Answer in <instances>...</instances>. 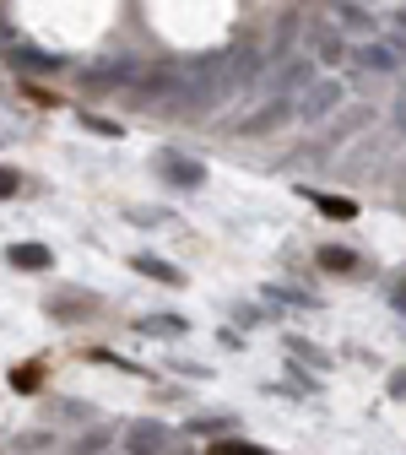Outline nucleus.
Instances as JSON below:
<instances>
[{"label":"nucleus","mask_w":406,"mask_h":455,"mask_svg":"<svg viewBox=\"0 0 406 455\" xmlns=\"http://www.w3.org/2000/svg\"><path fill=\"white\" fill-rule=\"evenodd\" d=\"M325 217H358V201H346V196H325V190H304Z\"/></svg>","instance_id":"obj_7"},{"label":"nucleus","mask_w":406,"mask_h":455,"mask_svg":"<svg viewBox=\"0 0 406 455\" xmlns=\"http://www.w3.org/2000/svg\"><path fill=\"white\" fill-rule=\"evenodd\" d=\"M6 260H12L17 271H49V266H54V250H49V244H12Z\"/></svg>","instance_id":"obj_4"},{"label":"nucleus","mask_w":406,"mask_h":455,"mask_svg":"<svg viewBox=\"0 0 406 455\" xmlns=\"http://www.w3.org/2000/svg\"><path fill=\"white\" fill-rule=\"evenodd\" d=\"M287 120V103L276 98L271 108H260V114H250V125H244V136H260V131H271V125H282Z\"/></svg>","instance_id":"obj_9"},{"label":"nucleus","mask_w":406,"mask_h":455,"mask_svg":"<svg viewBox=\"0 0 406 455\" xmlns=\"http://www.w3.org/2000/svg\"><path fill=\"white\" fill-rule=\"evenodd\" d=\"M141 331H147V336H179L185 320H179V315H152V320H141Z\"/></svg>","instance_id":"obj_11"},{"label":"nucleus","mask_w":406,"mask_h":455,"mask_svg":"<svg viewBox=\"0 0 406 455\" xmlns=\"http://www.w3.org/2000/svg\"><path fill=\"white\" fill-rule=\"evenodd\" d=\"M82 455H103V434H87L82 439Z\"/></svg>","instance_id":"obj_19"},{"label":"nucleus","mask_w":406,"mask_h":455,"mask_svg":"<svg viewBox=\"0 0 406 455\" xmlns=\"http://www.w3.org/2000/svg\"><path fill=\"white\" fill-rule=\"evenodd\" d=\"M363 66H369V71H395V66H401V49H395V44H369V49H363Z\"/></svg>","instance_id":"obj_8"},{"label":"nucleus","mask_w":406,"mask_h":455,"mask_svg":"<svg viewBox=\"0 0 406 455\" xmlns=\"http://www.w3.org/2000/svg\"><path fill=\"white\" fill-rule=\"evenodd\" d=\"M82 125H87V131H98V136H108V141H114V136H125L114 120H103V114H82Z\"/></svg>","instance_id":"obj_12"},{"label":"nucleus","mask_w":406,"mask_h":455,"mask_svg":"<svg viewBox=\"0 0 406 455\" xmlns=\"http://www.w3.org/2000/svg\"><path fill=\"white\" fill-rule=\"evenodd\" d=\"M17 190H22V174H17V168H0V201L17 196Z\"/></svg>","instance_id":"obj_16"},{"label":"nucleus","mask_w":406,"mask_h":455,"mask_svg":"<svg viewBox=\"0 0 406 455\" xmlns=\"http://www.w3.org/2000/svg\"><path fill=\"white\" fill-rule=\"evenodd\" d=\"M12 385H17V390H33V385H38V363H17V369H12Z\"/></svg>","instance_id":"obj_14"},{"label":"nucleus","mask_w":406,"mask_h":455,"mask_svg":"<svg viewBox=\"0 0 406 455\" xmlns=\"http://www.w3.org/2000/svg\"><path fill=\"white\" fill-rule=\"evenodd\" d=\"M22 66H38V71H54L60 60H54V54H22Z\"/></svg>","instance_id":"obj_17"},{"label":"nucleus","mask_w":406,"mask_h":455,"mask_svg":"<svg viewBox=\"0 0 406 455\" xmlns=\"http://www.w3.org/2000/svg\"><path fill=\"white\" fill-rule=\"evenodd\" d=\"M0 141H6V136H0Z\"/></svg>","instance_id":"obj_20"},{"label":"nucleus","mask_w":406,"mask_h":455,"mask_svg":"<svg viewBox=\"0 0 406 455\" xmlns=\"http://www.w3.org/2000/svg\"><path fill=\"white\" fill-rule=\"evenodd\" d=\"M211 455H266V450H255V444H239V439H217V444H211Z\"/></svg>","instance_id":"obj_13"},{"label":"nucleus","mask_w":406,"mask_h":455,"mask_svg":"<svg viewBox=\"0 0 406 455\" xmlns=\"http://www.w3.org/2000/svg\"><path fill=\"white\" fill-rule=\"evenodd\" d=\"M49 309L60 315V320H76V315H92V309H98V299H92V293H60Z\"/></svg>","instance_id":"obj_6"},{"label":"nucleus","mask_w":406,"mask_h":455,"mask_svg":"<svg viewBox=\"0 0 406 455\" xmlns=\"http://www.w3.org/2000/svg\"><path fill=\"white\" fill-rule=\"evenodd\" d=\"M341 22H346V28H374V17H369L363 6H341Z\"/></svg>","instance_id":"obj_15"},{"label":"nucleus","mask_w":406,"mask_h":455,"mask_svg":"<svg viewBox=\"0 0 406 455\" xmlns=\"http://www.w3.org/2000/svg\"><path fill=\"white\" fill-rule=\"evenodd\" d=\"M293 353H299V358H304V363H314V369H325V358H320V353H314V347H309V341H299V347H293Z\"/></svg>","instance_id":"obj_18"},{"label":"nucleus","mask_w":406,"mask_h":455,"mask_svg":"<svg viewBox=\"0 0 406 455\" xmlns=\"http://www.w3.org/2000/svg\"><path fill=\"white\" fill-rule=\"evenodd\" d=\"M157 168L179 185V190H195V185H206V168L195 163V157H185V152H157Z\"/></svg>","instance_id":"obj_3"},{"label":"nucleus","mask_w":406,"mask_h":455,"mask_svg":"<svg viewBox=\"0 0 406 455\" xmlns=\"http://www.w3.org/2000/svg\"><path fill=\"white\" fill-rule=\"evenodd\" d=\"M320 266H325V271H358V255L341 250V244H325V250H320Z\"/></svg>","instance_id":"obj_10"},{"label":"nucleus","mask_w":406,"mask_h":455,"mask_svg":"<svg viewBox=\"0 0 406 455\" xmlns=\"http://www.w3.org/2000/svg\"><path fill=\"white\" fill-rule=\"evenodd\" d=\"M341 98H346V82H341V76H320V82L304 87V98L287 108V114H299V120H325V114H330Z\"/></svg>","instance_id":"obj_1"},{"label":"nucleus","mask_w":406,"mask_h":455,"mask_svg":"<svg viewBox=\"0 0 406 455\" xmlns=\"http://www.w3.org/2000/svg\"><path fill=\"white\" fill-rule=\"evenodd\" d=\"M163 444H168V428L152 418H136L125 428V455H163Z\"/></svg>","instance_id":"obj_2"},{"label":"nucleus","mask_w":406,"mask_h":455,"mask_svg":"<svg viewBox=\"0 0 406 455\" xmlns=\"http://www.w3.org/2000/svg\"><path fill=\"white\" fill-rule=\"evenodd\" d=\"M131 266H136L141 276H152V282H168V288H179V282H185V271H179V266H168L163 255H136Z\"/></svg>","instance_id":"obj_5"}]
</instances>
